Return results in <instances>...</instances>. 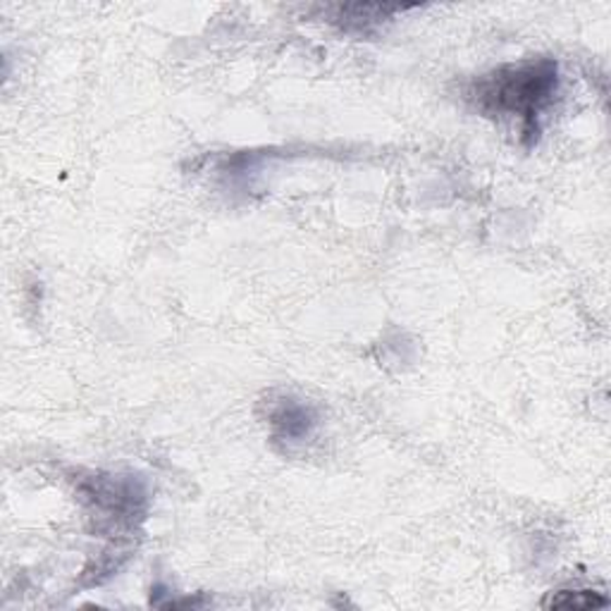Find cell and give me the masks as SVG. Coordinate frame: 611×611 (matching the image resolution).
<instances>
[{"instance_id": "cell-1", "label": "cell", "mask_w": 611, "mask_h": 611, "mask_svg": "<svg viewBox=\"0 0 611 611\" xmlns=\"http://www.w3.org/2000/svg\"><path fill=\"white\" fill-rule=\"evenodd\" d=\"M559 89L554 60L504 64L473 84L471 98L485 115H518L528 141L538 139L540 113L550 106Z\"/></svg>"}, {"instance_id": "cell-2", "label": "cell", "mask_w": 611, "mask_h": 611, "mask_svg": "<svg viewBox=\"0 0 611 611\" xmlns=\"http://www.w3.org/2000/svg\"><path fill=\"white\" fill-rule=\"evenodd\" d=\"M318 419L316 411L298 399H282L280 404L270 411V425L275 439L282 442H304L314 433Z\"/></svg>"}, {"instance_id": "cell-3", "label": "cell", "mask_w": 611, "mask_h": 611, "mask_svg": "<svg viewBox=\"0 0 611 611\" xmlns=\"http://www.w3.org/2000/svg\"><path fill=\"white\" fill-rule=\"evenodd\" d=\"M340 20L346 32H359V34H371L375 27H380L385 20H392L397 12L411 10V5H380V3H359V5H342Z\"/></svg>"}, {"instance_id": "cell-4", "label": "cell", "mask_w": 611, "mask_h": 611, "mask_svg": "<svg viewBox=\"0 0 611 611\" xmlns=\"http://www.w3.org/2000/svg\"><path fill=\"white\" fill-rule=\"evenodd\" d=\"M607 604V597L595 590H559L544 602V607L550 609H597Z\"/></svg>"}]
</instances>
